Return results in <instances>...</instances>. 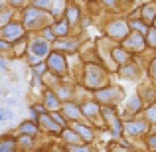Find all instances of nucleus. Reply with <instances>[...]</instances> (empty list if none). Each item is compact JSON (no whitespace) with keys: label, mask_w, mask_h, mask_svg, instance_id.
Wrapping results in <instances>:
<instances>
[{"label":"nucleus","mask_w":156,"mask_h":152,"mask_svg":"<svg viewBox=\"0 0 156 152\" xmlns=\"http://www.w3.org/2000/svg\"><path fill=\"white\" fill-rule=\"evenodd\" d=\"M44 71V65H38V67H36V73H38V75H40V73H42Z\"/></svg>","instance_id":"nucleus-1"}]
</instances>
